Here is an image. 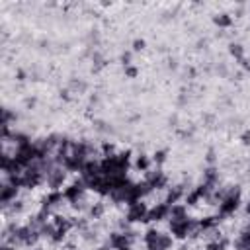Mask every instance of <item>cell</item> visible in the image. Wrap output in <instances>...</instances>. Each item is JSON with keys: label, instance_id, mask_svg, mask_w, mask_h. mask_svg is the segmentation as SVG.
Returning <instances> with one entry per match:
<instances>
[{"label": "cell", "instance_id": "6da1fadb", "mask_svg": "<svg viewBox=\"0 0 250 250\" xmlns=\"http://www.w3.org/2000/svg\"><path fill=\"white\" fill-rule=\"evenodd\" d=\"M145 213H147V209H145L143 203H133V209H131V213H129V221H137V219H141ZM143 221H147V219L143 217Z\"/></svg>", "mask_w": 250, "mask_h": 250}, {"label": "cell", "instance_id": "9c48e42d", "mask_svg": "<svg viewBox=\"0 0 250 250\" xmlns=\"http://www.w3.org/2000/svg\"><path fill=\"white\" fill-rule=\"evenodd\" d=\"M154 158L158 160V162H162V160H164V152H158V154H154Z\"/></svg>", "mask_w": 250, "mask_h": 250}, {"label": "cell", "instance_id": "277c9868", "mask_svg": "<svg viewBox=\"0 0 250 250\" xmlns=\"http://www.w3.org/2000/svg\"><path fill=\"white\" fill-rule=\"evenodd\" d=\"M215 24H217V25H229L231 24V18L225 16V14H223V16H217V18H215Z\"/></svg>", "mask_w": 250, "mask_h": 250}, {"label": "cell", "instance_id": "ba28073f", "mask_svg": "<svg viewBox=\"0 0 250 250\" xmlns=\"http://www.w3.org/2000/svg\"><path fill=\"white\" fill-rule=\"evenodd\" d=\"M143 47H145V41H143V39H141V41H135V49H137V51H141Z\"/></svg>", "mask_w": 250, "mask_h": 250}, {"label": "cell", "instance_id": "7a4b0ae2", "mask_svg": "<svg viewBox=\"0 0 250 250\" xmlns=\"http://www.w3.org/2000/svg\"><path fill=\"white\" fill-rule=\"evenodd\" d=\"M233 209H237V199H233V197H231V199H227L225 203L221 205V211H223V213H229V211H233Z\"/></svg>", "mask_w": 250, "mask_h": 250}, {"label": "cell", "instance_id": "3957f363", "mask_svg": "<svg viewBox=\"0 0 250 250\" xmlns=\"http://www.w3.org/2000/svg\"><path fill=\"white\" fill-rule=\"evenodd\" d=\"M164 215H166V207H164V205H160L158 209H154V211L151 213V217H149V219H154V221H158V219L164 217Z\"/></svg>", "mask_w": 250, "mask_h": 250}, {"label": "cell", "instance_id": "8992f818", "mask_svg": "<svg viewBox=\"0 0 250 250\" xmlns=\"http://www.w3.org/2000/svg\"><path fill=\"white\" fill-rule=\"evenodd\" d=\"M137 166H139V168H147V166H149V160L145 158V156H139V160H137Z\"/></svg>", "mask_w": 250, "mask_h": 250}, {"label": "cell", "instance_id": "5b68a950", "mask_svg": "<svg viewBox=\"0 0 250 250\" xmlns=\"http://www.w3.org/2000/svg\"><path fill=\"white\" fill-rule=\"evenodd\" d=\"M231 53H233L234 57H240V55H242V49H240V45H231Z\"/></svg>", "mask_w": 250, "mask_h": 250}, {"label": "cell", "instance_id": "30bf717a", "mask_svg": "<svg viewBox=\"0 0 250 250\" xmlns=\"http://www.w3.org/2000/svg\"><path fill=\"white\" fill-rule=\"evenodd\" d=\"M127 74H129V76H135L137 70H135V69H127Z\"/></svg>", "mask_w": 250, "mask_h": 250}, {"label": "cell", "instance_id": "52a82bcc", "mask_svg": "<svg viewBox=\"0 0 250 250\" xmlns=\"http://www.w3.org/2000/svg\"><path fill=\"white\" fill-rule=\"evenodd\" d=\"M207 250H223V244H209Z\"/></svg>", "mask_w": 250, "mask_h": 250}]
</instances>
